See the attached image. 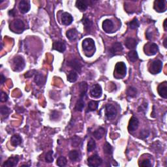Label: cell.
<instances>
[{
	"label": "cell",
	"instance_id": "18",
	"mask_svg": "<svg viewBox=\"0 0 167 167\" xmlns=\"http://www.w3.org/2000/svg\"><path fill=\"white\" fill-rule=\"evenodd\" d=\"M79 88H80V97L84 99L88 91V84L86 82H81L79 84Z\"/></svg>",
	"mask_w": 167,
	"mask_h": 167
},
{
	"label": "cell",
	"instance_id": "39",
	"mask_svg": "<svg viewBox=\"0 0 167 167\" xmlns=\"http://www.w3.org/2000/svg\"><path fill=\"white\" fill-rule=\"evenodd\" d=\"M52 155H53V152H52V151H50V152H48L47 153V154H46L45 161H47V163H50L53 162L54 158H53Z\"/></svg>",
	"mask_w": 167,
	"mask_h": 167
},
{
	"label": "cell",
	"instance_id": "3",
	"mask_svg": "<svg viewBox=\"0 0 167 167\" xmlns=\"http://www.w3.org/2000/svg\"><path fill=\"white\" fill-rule=\"evenodd\" d=\"M106 116L109 120L114 119L118 114V110L112 104H107L106 106Z\"/></svg>",
	"mask_w": 167,
	"mask_h": 167
},
{
	"label": "cell",
	"instance_id": "2",
	"mask_svg": "<svg viewBox=\"0 0 167 167\" xmlns=\"http://www.w3.org/2000/svg\"><path fill=\"white\" fill-rule=\"evenodd\" d=\"M162 68H163L162 61L159 60H156L155 61H153L152 64H151L149 71L151 73L155 74L159 73V72L162 71Z\"/></svg>",
	"mask_w": 167,
	"mask_h": 167
},
{
	"label": "cell",
	"instance_id": "44",
	"mask_svg": "<svg viewBox=\"0 0 167 167\" xmlns=\"http://www.w3.org/2000/svg\"><path fill=\"white\" fill-rule=\"evenodd\" d=\"M58 114L59 113L58 112H56V111H54L52 112V114H51V119H52V120H56V119H58Z\"/></svg>",
	"mask_w": 167,
	"mask_h": 167
},
{
	"label": "cell",
	"instance_id": "24",
	"mask_svg": "<svg viewBox=\"0 0 167 167\" xmlns=\"http://www.w3.org/2000/svg\"><path fill=\"white\" fill-rule=\"evenodd\" d=\"M13 26H14V28L17 29V30L20 31L21 32L25 28V25H24L23 21L20 19H17L14 21V22H13Z\"/></svg>",
	"mask_w": 167,
	"mask_h": 167
},
{
	"label": "cell",
	"instance_id": "5",
	"mask_svg": "<svg viewBox=\"0 0 167 167\" xmlns=\"http://www.w3.org/2000/svg\"><path fill=\"white\" fill-rule=\"evenodd\" d=\"M83 49L86 51H91L95 48V42L91 38H86L82 42Z\"/></svg>",
	"mask_w": 167,
	"mask_h": 167
},
{
	"label": "cell",
	"instance_id": "47",
	"mask_svg": "<svg viewBox=\"0 0 167 167\" xmlns=\"http://www.w3.org/2000/svg\"><path fill=\"white\" fill-rule=\"evenodd\" d=\"M5 81V77L3 76V74H1V84H3Z\"/></svg>",
	"mask_w": 167,
	"mask_h": 167
},
{
	"label": "cell",
	"instance_id": "34",
	"mask_svg": "<svg viewBox=\"0 0 167 167\" xmlns=\"http://www.w3.org/2000/svg\"><path fill=\"white\" fill-rule=\"evenodd\" d=\"M103 150H104V153H106V154L107 155L112 154V152H113L112 147L111 146V145H110L109 143H108V142H106L105 144L104 145Z\"/></svg>",
	"mask_w": 167,
	"mask_h": 167
},
{
	"label": "cell",
	"instance_id": "15",
	"mask_svg": "<svg viewBox=\"0 0 167 167\" xmlns=\"http://www.w3.org/2000/svg\"><path fill=\"white\" fill-rule=\"evenodd\" d=\"M113 28H114V24H113L112 20L106 19L103 21V29L106 33H110V32H111Z\"/></svg>",
	"mask_w": 167,
	"mask_h": 167
},
{
	"label": "cell",
	"instance_id": "20",
	"mask_svg": "<svg viewBox=\"0 0 167 167\" xmlns=\"http://www.w3.org/2000/svg\"><path fill=\"white\" fill-rule=\"evenodd\" d=\"M69 159L73 162L75 161H78L80 159V157H81V154L77 150H72L69 153Z\"/></svg>",
	"mask_w": 167,
	"mask_h": 167
},
{
	"label": "cell",
	"instance_id": "33",
	"mask_svg": "<svg viewBox=\"0 0 167 167\" xmlns=\"http://www.w3.org/2000/svg\"><path fill=\"white\" fill-rule=\"evenodd\" d=\"M95 148H96L95 142L94 141V140L93 138H91L88 143V148H87L88 152H91L94 150H95Z\"/></svg>",
	"mask_w": 167,
	"mask_h": 167
},
{
	"label": "cell",
	"instance_id": "21",
	"mask_svg": "<svg viewBox=\"0 0 167 167\" xmlns=\"http://www.w3.org/2000/svg\"><path fill=\"white\" fill-rule=\"evenodd\" d=\"M66 35L70 41H74L78 37V31L76 29H71L67 31Z\"/></svg>",
	"mask_w": 167,
	"mask_h": 167
},
{
	"label": "cell",
	"instance_id": "13",
	"mask_svg": "<svg viewBox=\"0 0 167 167\" xmlns=\"http://www.w3.org/2000/svg\"><path fill=\"white\" fill-rule=\"evenodd\" d=\"M154 9L158 13H162L165 11L166 5L165 1H162V0H157L154 2Z\"/></svg>",
	"mask_w": 167,
	"mask_h": 167
},
{
	"label": "cell",
	"instance_id": "19",
	"mask_svg": "<svg viewBox=\"0 0 167 167\" xmlns=\"http://www.w3.org/2000/svg\"><path fill=\"white\" fill-rule=\"evenodd\" d=\"M125 45L129 49H134L136 47L137 41L135 39L129 37V38H127L125 40Z\"/></svg>",
	"mask_w": 167,
	"mask_h": 167
},
{
	"label": "cell",
	"instance_id": "27",
	"mask_svg": "<svg viewBox=\"0 0 167 167\" xmlns=\"http://www.w3.org/2000/svg\"><path fill=\"white\" fill-rule=\"evenodd\" d=\"M82 23L84 24V28L86 30L88 31H90L93 26L92 21H91V20L89 19V18L87 17H84L82 20Z\"/></svg>",
	"mask_w": 167,
	"mask_h": 167
},
{
	"label": "cell",
	"instance_id": "30",
	"mask_svg": "<svg viewBox=\"0 0 167 167\" xmlns=\"http://www.w3.org/2000/svg\"><path fill=\"white\" fill-rule=\"evenodd\" d=\"M128 57L129 58V60L132 62H135L138 59V53L136 50H131L128 53Z\"/></svg>",
	"mask_w": 167,
	"mask_h": 167
},
{
	"label": "cell",
	"instance_id": "49",
	"mask_svg": "<svg viewBox=\"0 0 167 167\" xmlns=\"http://www.w3.org/2000/svg\"><path fill=\"white\" fill-rule=\"evenodd\" d=\"M9 14L10 16H12V17H15V10H10V11L9 12Z\"/></svg>",
	"mask_w": 167,
	"mask_h": 167
},
{
	"label": "cell",
	"instance_id": "50",
	"mask_svg": "<svg viewBox=\"0 0 167 167\" xmlns=\"http://www.w3.org/2000/svg\"><path fill=\"white\" fill-rule=\"evenodd\" d=\"M166 37L165 39V40H164V42H163V45H164V47H165V48H167V45H166Z\"/></svg>",
	"mask_w": 167,
	"mask_h": 167
},
{
	"label": "cell",
	"instance_id": "7",
	"mask_svg": "<svg viewBox=\"0 0 167 167\" xmlns=\"http://www.w3.org/2000/svg\"><path fill=\"white\" fill-rule=\"evenodd\" d=\"M90 94L93 97L97 98L101 97L102 94V89L99 84H94L91 88Z\"/></svg>",
	"mask_w": 167,
	"mask_h": 167
},
{
	"label": "cell",
	"instance_id": "22",
	"mask_svg": "<svg viewBox=\"0 0 167 167\" xmlns=\"http://www.w3.org/2000/svg\"><path fill=\"white\" fill-rule=\"evenodd\" d=\"M88 6V2L84 0H78L76 1V7L81 11H84Z\"/></svg>",
	"mask_w": 167,
	"mask_h": 167
},
{
	"label": "cell",
	"instance_id": "9",
	"mask_svg": "<svg viewBox=\"0 0 167 167\" xmlns=\"http://www.w3.org/2000/svg\"><path fill=\"white\" fill-rule=\"evenodd\" d=\"M30 3L29 1H26V0H22V1H20L19 5H18V8H19L20 13L22 14H25V13H28L29 10H30Z\"/></svg>",
	"mask_w": 167,
	"mask_h": 167
},
{
	"label": "cell",
	"instance_id": "31",
	"mask_svg": "<svg viewBox=\"0 0 167 167\" xmlns=\"http://www.w3.org/2000/svg\"><path fill=\"white\" fill-rule=\"evenodd\" d=\"M78 74L76 72L74 71H71L69 72V73L68 74V77H67V80L70 82H75L77 80Z\"/></svg>",
	"mask_w": 167,
	"mask_h": 167
},
{
	"label": "cell",
	"instance_id": "1",
	"mask_svg": "<svg viewBox=\"0 0 167 167\" xmlns=\"http://www.w3.org/2000/svg\"><path fill=\"white\" fill-rule=\"evenodd\" d=\"M13 67L16 71H21L25 67V60L22 56H17L13 59Z\"/></svg>",
	"mask_w": 167,
	"mask_h": 167
},
{
	"label": "cell",
	"instance_id": "10",
	"mask_svg": "<svg viewBox=\"0 0 167 167\" xmlns=\"http://www.w3.org/2000/svg\"><path fill=\"white\" fill-rule=\"evenodd\" d=\"M67 65L72 67L74 71L79 72H81L82 65L80 63V61L76 60V59H73V60H71V61H69V62H67Z\"/></svg>",
	"mask_w": 167,
	"mask_h": 167
},
{
	"label": "cell",
	"instance_id": "11",
	"mask_svg": "<svg viewBox=\"0 0 167 167\" xmlns=\"http://www.w3.org/2000/svg\"><path fill=\"white\" fill-rule=\"evenodd\" d=\"M158 93L161 97L164 99L167 98V82H164L160 84L157 88Z\"/></svg>",
	"mask_w": 167,
	"mask_h": 167
},
{
	"label": "cell",
	"instance_id": "14",
	"mask_svg": "<svg viewBox=\"0 0 167 167\" xmlns=\"http://www.w3.org/2000/svg\"><path fill=\"white\" fill-rule=\"evenodd\" d=\"M18 161H19V158H18L17 156H15V157H12L8 159V160L5 162V163L3 165V167H13L17 165V164L18 163Z\"/></svg>",
	"mask_w": 167,
	"mask_h": 167
},
{
	"label": "cell",
	"instance_id": "4",
	"mask_svg": "<svg viewBox=\"0 0 167 167\" xmlns=\"http://www.w3.org/2000/svg\"><path fill=\"white\" fill-rule=\"evenodd\" d=\"M102 163H103V160L97 155H91L88 159V165L90 166L97 167L100 166Z\"/></svg>",
	"mask_w": 167,
	"mask_h": 167
},
{
	"label": "cell",
	"instance_id": "16",
	"mask_svg": "<svg viewBox=\"0 0 167 167\" xmlns=\"http://www.w3.org/2000/svg\"><path fill=\"white\" fill-rule=\"evenodd\" d=\"M73 21V18L72 15L68 13H63L61 16V22L63 24L66 26L70 25Z\"/></svg>",
	"mask_w": 167,
	"mask_h": 167
},
{
	"label": "cell",
	"instance_id": "12",
	"mask_svg": "<svg viewBox=\"0 0 167 167\" xmlns=\"http://www.w3.org/2000/svg\"><path fill=\"white\" fill-rule=\"evenodd\" d=\"M123 50L122 45L120 42H115L112 45L111 48L110 49V52L113 55L118 54L120 52H122Z\"/></svg>",
	"mask_w": 167,
	"mask_h": 167
},
{
	"label": "cell",
	"instance_id": "25",
	"mask_svg": "<svg viewBox=\"0 0 167 167\" xmlns=\"http://www.w3.org/2000/svg\"><path fill=\"white\" fill-rule=\"evenodd\" d=\"M34 81L36 83V84L37 86H42L45 82V79L44 75L42 74L41 73H37L35 77Z\"/></svg>",
	"mask_w": 167,
	"mask_h": 167
},
{
	"label": "cell",
	"instance_id": "45",
	"mask_svg": "<svg viewBox=\"0 0 167 167\" xmlns=\"http://www.w3.org/2000/svg\"><path fill=\"white\" fill-rule=\"evenodd\" d=\"M147 106H148L147 103L144 104H142L141 106L138 108V111H139V112L144 111V110H146Z\"/></svg>",
	"mask_w": 167,
	"mask_h": 167
},
{
	"label": "cell",
	"instance_id": "38",
	"mask_svg": "<svg viewBox=\"0 0 167 167\" xmlns=\"http://www.w3.org/2000/svg\"><path fill=\"white\" fill-rule=\"evenodd\" d=\"M80 142H81V138L77 136H74L73 138H72V146L74 147L79 146Z\"/></svg>",
	"mask_w": 167,
	"mask_h": 167
},
{
	"label": "cell",
	"instance_id": "43",
	"mask_svg": "<svg viewBox=\"0 0 167 167\" xmlns=\"http://www.w3.org/2000/svg\"><path fill=\"white\" fill-rule=\"evenodd\" d=\"M8 99V95L7 93H5L3 91H1V94H0V101L1 102H6Z\"/></svg>",
	"mask_w": 167,
	"mask_h": 167
},
{
	"label": "cell",
	"instance_id": "29",
	"mask_svg": "<svg viewBox=\"0 0 167 167\" xmlns=\"http://www.w3.org/2000/svg\"><path fill=\"white\" fill-rule=\"evenodd\" d=\"M84 106H85V103H84V101L83 99L80 98L77 102L76 105H75L74 109L76 111L81 112L83 110L84 108Z\"/></svg>",
	"mask_w": 167,
	"mask_h": 167
},
{
	"label": "cell",
	"instance_id": "8",
	"mask_svg": "<svg viewBox=\"0 0 167 167\" xmlns=\"http://www.w3.org/2000/svg\"><path fill=\"white\" fill-rule=\"evenodd\" d=\"M138 125H139L138 120L137 119L136 117H134V116L132 117L129 123V125H128L129 131L131 132V133L135 131L137 129V128H138Z\"/></svg>",
	"mask_w": 167,
	"mask_h": 167
},
{
	"label": "cell",
	"instance_id": "23",
	"mask_svg": "<svg viewBox=\"0 0 167 167\" xmlns=\"http://www.w3.org/2000/svg\"><path fill=\"white\" fill-rule=\"evenodd\" d=\"M105 129L103 127H99L97 129L96 131H95L93 132V135L94 137L97 140H100L104 136L105 134Z\"/></svg>",
	"mask_w": 167,
	"mask_h": 167
},
{
	"label": "cell",
	"instance_id": "32",
	"mask_svg": "<svg viewBox=\"0 0 167 167\" xmlns=\"http://www.w3.org/2000/svg\"><path fill=\"white\" fill-rule=\"evenodd\" d=\"M99 106V102L95 101H91L88 103V111H95L97 109Z\"/></svg>",
	"mask_w": 167,
	"mask_h": 167
},
{
	"label": "cell",
	"instance_id": "28",
	"mask_svg": "<svg viewBox=\"0 0 167 167\" xmlns=\"http://www.w3.org/2000/svg\"><path fill=\"white\" fill-rule=\"evenodd\" d=\"M159 50V47L158 46L155 44V43H152L149 45V47H148V52H150V54L148 55L153 56L157 54Z\"/></svg>",
	"mask_w": 167,
	"mask_h": 167
},
{
	"label": "cell",
	"instance_id": "41",
	"mask_svg": "<svg viewBox=\"0 0 167 167\" xmlns=\"http://www.w3.org/2000/svg\"><path fill=\"white\" fill-rule=\"evenodd\" d=\"M0 112H1V114L2 116H7L9 114L10 110L6 106H3L1 107V109H0Z\"/></svg>",
	"mask_w": 167,
	"mask_h": 167
},
{
	"label": "cell",
	"instance_id": "46",
	"mask_svg": "<svg viewBox=\"0 0 167 167\" xmlns=\"http://www.w3.org/2000/svg\"><path fill=\"white\" fill-rule=\"evenodd\" d=\"M36 71H35V70H33V71H29L27 72V73L25 74V77L26 78H30L33 75L35 74V72Z\"/></svg>",
	"mask_w": 167,
	"mask_h": 167
},
{
	"label": "cell",
	"instance_id": "48",
	"mask_svg": "<svg viewBox=\"0 0 167 167\" xmlns=\"http://www.w3.org/2000/svg\"><path fill=\"white\" fill-rule=\"evenodd\" d=\"M16 111H17V112L18 113H20V112H23L24 111V109H23V108H21V107H19L18 109H16Z\"/></svg>",
	"mask_w": 167,
	"mask_h": 167
},
{
	"label": "cell",
	"instance_id": "35",
	"mask_svg": "<svg viewBox=\"0 0 167 167\" xmlns=\"http://www.w3.org/2000/svg\"><path fill=\"white\" fill-rule=\"evenodd\" d=\"M127 95L130 97H136L137 94L136 89L133 87H129L127 89Z\"/></svg>",
	"mask_w": 167,
	"mask_h": 167
},
{
	"label": "cell",
	"instance_id": "37",
	"mask_svg": "<svg viewBox=\"0 0 167 167\" xmlns=\"http://www.w3.org/2000/svg\"><path fill=\"white\" fill-rule=\"evenodd\" d=\"M67 164L66 158L63 156H60L59 157L57 160V165L59 166H64Z\"/></svg>",
	"mask_w": 167,
	"mask_h": 167
},
{
	"label": "cell",
	"instance_id": "42",
	"mask_svg": "<svg viewBox=\"0 0 167 167\" xmlns=\"http://www.w3.org/2000/svg\"><path fill=\"white\" fill-rule=\"evenodd\" d=\"M140 165L143 167H150L152 166V163H151L149 159H144L142 161V163Z\"/></svg>",
	"mask_w": 167,
	"mask_h": 167
},
{
	"label": "cell",
	"instance_id": "26",
	"mask_svg": "<svg viewBox=\"0 0 167 167\" xmlns=\"http://www.w3.org/2000/svg\"><path fill=\"white\" fill-rule=\"evenodd\" d=\"M22 142V139L21 136L18 134H15L12 136L11 139H10V142L13 146H17L18 145L21 144Z\"/></svg>",
	"mask_w": 167,
	"mask_h": 167
},
{
	"label": "cell",
	"instance_id": "51",
	"mask_svg": "<svg viewBox=\"0 0 167 167\" xmlns=\"http://www.w3.org/2000/svg\"><path fill=\"white\" fill-rule=\"evenodd\" d=\"M166 19L164 22V28H165V30L166 31Z\"/></svg>",
	"mask_w": 167,
	"mask_h": 167
},
{
	"label": "cell",
	"instance_id": "40",
	"mask_svg": "<svg viewBox=\"0 0 167 167\" xmlns=\"http://www.w3.org/2000/svg\"><path fill=\"white\" fill-rule=\"evenodd\" d=\"M150 135V131L146 130V129H144V130L141 131V133H140V138L141 139H145L148 137V136Z\"/></svg>",
	"mask_w": 167,
	"mask_h": 167
},
{
	"label": "cell",
	"instance_id": "36",
	"mask_svg": "<svg viewBox=\"0 0 167 167\" xmlns=\"http://www.w3.org/2000/svg\"><path fill=\"white\" fill-rule=\"evenodd\" d=\"M129 26L131 29H135L139 27V22L136 18H134V19L131 21L129 23Z\"/></svg>",
	"mask_w": 167,
	"mask_h": 167
},
{
	"label": "cell",
	"instance_id": "6",
	"mask_svg": "<svg viewBox=\"0 0 167 167\" xmlns=\"http://www.w3.org/2000/svg\"><path fill=\"white\" fill-rule=\"evenodd\" d=\"M115 71L118 74L124 77L127 72V68L125 64L123 62H118L116 64Z\"/></svg>",
	"mask_w": 167,
	"mask_h": 167
},
{
	"label": "cell",
	"instance_id": "17",
	"mask_svg": "<svg viewBox=\"0 0 167 167\" xmlns=\"http://www.w3.org/2000/svg\"><path fill=\"white\" fill-rule=\"evenodd\" d=\"M53 49L60 52H63L66 49L65 44L62 41H55L53 44Z\"/></svg>",
	"mask_w": 167,
	"mask_h": 167
}]
</instances>
